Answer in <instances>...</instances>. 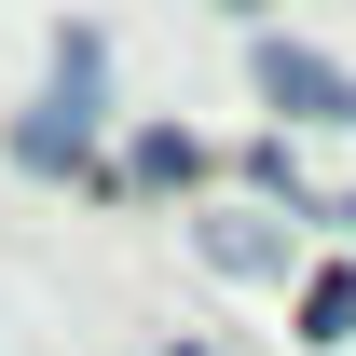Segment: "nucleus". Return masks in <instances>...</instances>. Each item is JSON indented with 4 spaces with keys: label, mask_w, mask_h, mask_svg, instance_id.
I'll use <instances>...</instances> for the list:
<instances>
[{
    "label": "nucleus",
    "mask_w": 356,
    "mask_h": 356,
    "mask_svg": "<svg viewBox=\"0 0 356 356\" xmlns=\"http://www.w3.org/2000/svg\"><path fill=\"white\" fill-rule=\"evenodd\" d=\"M315 220H329V233H356V192H343V206H315Z\"/></svg>",
    "instance_id": "obj_5"
},
{
    "label": "nucleus",
    "mask_w": 356,
    "mask_h": 356,
    "mask_svg": "<svg viewBox=\"0 0 356 356\" xmlns=\"http://www.w3.org/2000/svg\"><path fill=\"white\" fill-rule=\"evenodd\" d=\"M83 137H96V124H69V110H28V124H14V165H42V178H55V165H83Z\"/></svg>",
    "instance_id": "obj_3"
},
{
    "label": "nucleus",
    "mask_w": 356,
    "mask_h": 356,
    "mask_svg": "<svg viewBox=\"0 0 356 356\" xmlns=\"http://www.w3.org/2000/svg\"><path fill=\"white\" fill-rule=\"evenodd\" d=\"M261 96L288 124H356V69H329V55H302V42H261Z\"/></svg>",
    "instance_id": "obj_1"
},
{
    "label": "nucleus",
    "mask_w": 356,
    "mask_h": 356,
    "mask_svg": "<svg viewBox=\"0 0 356 356\" xmlns=\"http://www.w3.org/2000/svg\"><path fill=\"white\" fill-rule=\"evenodd\" d=\"M302 343H356V274H315L302 288Z\"/></svg>",
    "instance_id": "obj_4"
},
{
    "label": "nucleus",
    "mask_w": 356,
    "mask_h": 356,
    "mask_svg": "<svg viewBox=\"0 0 356 356\" xmlns=\"http://www.w3.org/2000/svg\"><path fill=\"white\" fill-rule=\"evenodd\" d=\"M233 14H247V0H233Z\"/></svg>",
    "instance_id": "obj_6"
},
{
    "label": "nucleus",
    "mask_w": 356,
    "mask_h": 356,
    "mask_svg": "<svg viewBox=\"0 0 356 356\" xmlns=\"http://www.w3.org/2000/svg\"><path fill=\"white\" fill-rule=\"evenodd\" d=\"M178 356H192V343H178Z\"/></svg>",
    "instance_id": "obj_7"
},
{
    "label": "nucleus",
    "mask_w": 356,
    "mask_h": 356,
    "mask_svg": "<svg viewBox=\"0 0 356 356\" xmlns=\"http://www.w3.org/2000/svg\"><path fill=\"white\" fill-rule=\"evenodd\" d=\"M206 261H220V274H274L288 233H274V220H206Z\"/></svg>",
    "instance_id": "obj_2"
}]
</instances>
